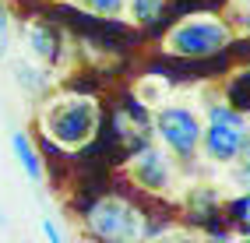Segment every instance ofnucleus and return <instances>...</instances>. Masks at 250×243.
Returning a JSON list of instances; mask_svg holds the SVG:
<instances>
[{
	"label": "nucleus",
	"instance_id": "f257e3e1",
	"mask_svg": "<svg viewBox=\"0 0 250 243\" xmlns=\"http://www.w3.org/2000/svg\"><path fill=\"white\" fill-rule=\"evenodd\" d=\"M95 120H99V109H95L92 99H60L46 109L42 127L63 148H78V144H85L92 138Z\"/></svg>",
	"mask_w": 250,
	"mask_h": 243
},
{
	"label": "nucleus",
	"instance_id": "f03ea898",
	"mask_svg": "<svg viewBox=\"0 0 250 243\" xmlns=\"http://www.w3.org/2000/svg\"><path fill=\"white\" fill-rule=\"evenodd\" d=\"M201 134H205L208 155L215 162H229V159L240 155L243 141H247V120L240 113H232L229 106H215L208 127H201Z\"/></svg>",
	"mask_w": 250,
	"mask_h": 243
},
{
	"label": "nucleus",
	"instance_id": "7ed1b4c3",
	"mask_svg": "<svg viewBox=\"0 0 250 243\" xmlns=\"http://www.w3.org/2000/svg\"><path fill=\"white\" fill-rule=\"evenodd\" d=\"M229 42V28L222 21H208V18H197V21H183L169 32V50L183 53V57H208V53H219L222 46Z\"/></svg>",
	"mask_w": 250,
	"mask_h": 243
},
{
	"label": "nucleus",
	"instance_id": "20e7f679",
	"mask_svg": "<svg viewBox=\"0 0 250 243\" xmlns=\"http://www.w3.org/2000/svg\"><path fill=\"white\" fill-rule=\"evenodd\" d=\"M155 127H159V138L169 144V148L183 152V155L194 152L197 141H201V123H197V117H194L190 109H183V106H166V109H159Z\"/></svg>",
	"mask_w": 250,
	"mask_h": 243
},
{
	"label": "nucleus",
	"instance_id": "39448f33",
	"mask_svg": "<svg viewBox=\"0 0 250 243\" xmlns=\"http://www.w3.org/2000/svg\"><path fill=\"white\" fill-rule=\"evenodd\" d=\"M88 222L99 236H116V240H130L141 233V219L130 204L116 201V198H106L99 201L92 212H88Z\"/></svg>",
	"mask_w": 250,
	"mask_h": 243
},
{
	"label": "nucleus",
	"instance_id": "423d86ee",
	"mask_svg": "<svg viewBox=\"0 0 250 243\" xmlns=\"http://www.w3.org/2000/svg\"><path fill=\"white\" fill-rule=\"evenodd\" d=\"M134 176L141 180V187H148V190H162V187H166V180H169L166 159H162L155 148L141 152V155H138V162H134Z\"/></svg>",
	"mask_w": 250,
	"mask_h": 243
},
{
	"label": "nucleus",
	"instance_id": "0eeeda50",
	"mask_svg": "<svg viewBox=\"0 0 250 243\" xmlns=\"http://www.w3.org/2000/svg\"><path fill=\"white\" fill-rule=\"evenodd\" d=\"M11 148H14V155H18V162H21V169L28 173V180H42V162H39V155H36V148H32V141H28V134L25 131H14L11 134Z\"/></svg>",
	"mask_w": 250,
	"mask_h": 243
},
{
	"label": "nucleus",
	"instance_id": "6e6552de",
	"mask_svg": "<svg viewBox=\"0 0 250 243\" xmlns=\"http://www.w3.org/2000/svg\"><path fill=\"white\" fill-rule=\"evenodd\" d=\"M28 46H32V53L42 57V60H53L57 57V36L46 25H32L28 28Z\"/></svg>",
	"mask_w": 250,
	"mask_h": 243
},
{
	"label": "nucleus",
	"instance_id": "1a4fd4ad",
	"mask_svg": "<svg viewBox=\"0 0 250 243\" xmlns=\"http://www.w3.org/2000/svg\"><path fill=\"white\" fill-rule=\"evenodd\" d=\"M159 11H162V0H130V14H134L138 21H155L159 18Z\"/></svg>",
	"mask_w": 250,
	"mask_h": 243
},
{
	"label": "nucleus",
	"instance_id": "9d476101",
	"mask_svg": "<svg viewBox=\"0 0 250 243\" xmlns=\"http://www.w3.org/2000/svg\"><path fill=\"white\" fill-rule=\"evenodd\" d=\"M85 7H92V11H99V14H113L116 7L124 4V0H81Z\"/></svg>",
	"mask_w": 250,
	"mask_h": 243
},
{
	"label": "nucleus",
	"instance_id": "9b49d317",
	"mask_svg": "<svg viewBox=\"0 0 250 243\" xmlns=\"http://www.w3.org/2000/svg\"><path fill=\"white\" fill-rule=\"evenodd\" d=\"M236 222H240L243 229L250 233V194H247V198H243V201L236 204Z\"/></svg>",
	"mask_w": 250,
	"mask_h": 243
},
{
	"label": "nucleus",
	"instance_id": "f8f14e48",
	"mask_svg": "<svg viewBox=\"0 0 250 243\" xmlns=\"http://www.w3.org/2000/svg\"><path fill=\"white\" fill-rule=\"evenodd\" d=\"M0 57H7V18L0 11Z\"/></svg>",
	"mask_w": 250,
	"mask_h": 243
},
{
	"label": "nucleus",
	"instance_id": "ddd939ff",
	"mask_svg": "<svg viewBox=\"0 0 250 243\" xmlns=\"http://www.w3.org/2000/svg\"><path fill=\"white\" fill-rule=\"evenodd\" d=\"M42 233H46L49 240H60V229H57V222H53V219H42Z\"/></svg>",
	"mask_w": 250,
	"mask_h": 243
},
{
	"label": "nucleus",
	"instance_id": "4468645a",
	"mask_svg": "<svg viewBox=\"0 0 250 243\" xmlns=\"http://www.w3.org/2000/svg\"><path fill=\"white\" fill-rule=\"evenodd\" d=\"M243 144H247V155H243V169L250 173V141H243Z\"/></svg>",
	"mask_w": 250,
	"mask_h": 243
},
{
	"label": "nucleus",
	"instance_id": "2eb2a0df",
	"mask_svg": "<svg viewBox=\"0 0 250 243\" xmlns=\"http://www.w3.org/2000/svg\"><path fill=\"white\" fill-rule=\"evenodd\" d=\"M0 225H7V219H4V212H0Z\"/></svg>",
	"mask_w": 250,
	"mask_h": 243
}]
</instances>
